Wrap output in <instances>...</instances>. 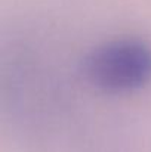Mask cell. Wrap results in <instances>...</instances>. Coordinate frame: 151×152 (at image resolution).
I'll return each instance as SVG.
<instances>
[{"label":"cell","mask_w":151,"mask_h":152,"mask_svg":"<svg viewBox=\"0 0 151 152\" xmlns=\"http://www.w3.org/2000/svg\"><path fill=\"white\" fill-rule=\"evenodd\" d=\"M85 72L98 89L110 93H132L151 83V46L126 37L105 42L85 61Z\"/></svg>","instance_id":"6da1fadb"}]
</instances>
